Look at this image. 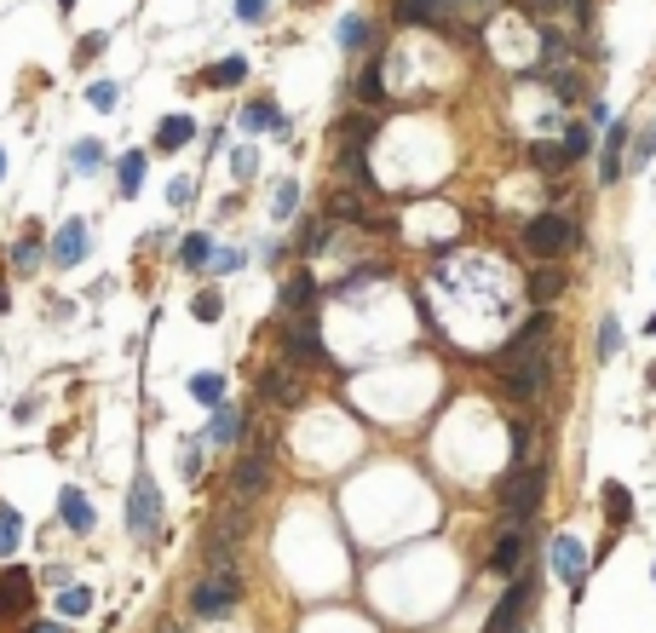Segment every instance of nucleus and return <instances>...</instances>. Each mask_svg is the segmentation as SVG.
<instances>
[{"label":"nucleus","mask_w":656,"mask_h":633,"mask_svg":"<svg viewBox=\"0 0 656 633\" xmlns=\"http://www.w3.org/2000/svg\"><path fill=\"white\" fill-rule=\"evenodd\" d=\"M553 346H536V352H518V357H495V369H501V386L513 392V398H541L547 392V380H553Z\"/></svg>","instance_id":"1"},{"label":"nucleus","mask_w":656,"mask_h":633,"mask_svg":"<svg viewBox=\"0 0 656 633\" xmlns=\"http://www.w3.org/2000/svg\"><path fill=\"white\" fill-rule=\"evenodd\" d=\"M582 242V225L570 219V213H536L530 225H524V254H536V259H559L570 254Z\"/></svg>","instance_id":"2"},{"label":"nucleus","mask_w":656,"mask_h":633,"mask_svg":"<svg viewBox=\"0 0 656 633\" xmlns=\"http://www.w3.org/2000/svg\"><path fill=\"white\" fill-rule=\"evenodd\" d=\"M541 490H547V467H541V461H524V467H513L501 478V507L524 524V518L541 507Z\"/></svg>","instance_id":"3"},{"label":"nucleus","mask_w":656,"mask_h":633,"mask_svg":"<svg viewBox=\"0 0 656 633\" xmlns=\"http://www.w3.org/2000/svg\"><path fill=\"white\" fill-rule=\"evenodd\" d=\"M127 530L133 536H156L162 530V490H156L150 472H139L133 490H127Z\"/></svg>","instance_id":"4"},{"label":"nucleus","mask_w":656,"mask_h":633,"mask_svg":"<svg viewBox=\"0 0 656 633\" xmlns=\"http://www.w3.org/2000/svg\"><path fill=\"white\" fill-rule=\"evenodd\" d=\"M236 599H242V576L219 564L208 582H196V593H190V610H196V616H225Z\"/></svg>","instance_id":"5"},{"label":"nucleus","mask_w":656,"mask_h":633,"mask_svg":"<svg viewBox=\"0 0 656 633\" xmlns=\"http://www.w3.org/2000/svg\"><path fill=\"white\" fill-rule=\"evenodd\" d=\"M536 605V570H524L507 593H501V605L490 610V622H484V633H518V622H524V610Z\"/></svg>","instance_id":"6"},{"label":"nucleus","mask_w":656,"mask_h":633,"mask_svg":"<svg viewBox=\"0 0 656 633\" xmlns=\"http://www.w3.org/2000/svg\"><path fill=\"white\" fill-rule=\"evenodd\" d=\"M628 121H610L605 139H599V185H616L622 173H628Z\"/></svg>","instance_id":"7"},{"label":"nucleus","mask_w":656,"mask_h":633,"mask_svg":"<svg viewBox=\"0 0 656 633\" xmlns=\"http://www.w3.org/2000/svg\"><path fill=\"white\" fill-rule=\"evenodd\" d=\"M282 352L294 357V363H323V334H317V323L311 317H294L288 329H282Z\"/></svg>","instance_id":"8"},{"label":"nucleus","mask_w":656,"mask_h":633,"mask_svg":"<svg viewBox=\"0 0 656 633\" xmlns=\"http://www.w3.org/2000/svg\"><path fill=\"white\" fill-rule=\"evenodd\" d=\"M553 329H559V323H553V311L541 305L536 317H524V329H518L507 346H501V357H518V352H536V346H553Z\"/></svg>","instance_id":"9"},{"label":"nucleus","mask_w":656,"mask_h":633,"mask_svg":"<svg viewBox=\"0 0 656 633\" xmlns=\"http://www.w3.org/2000/svg\"><path fill=\"white\" fill-rule=\"evenodd\" d=\"M587 564H593V559L582 553V541H576V536H553V570H559L570 587H582Z\"/></svg>","instance_id":"10"},{"label":"nucleus","mask_w":656,"mask_h":633,"mask_svg":"<svg viewBox=\"0 0 656 633\" xmlns=\"http://www.w3.org/2000/svg\"><path fill=\"white\" fill-rule=\"evenodd\" d=\"M518 564H524V530H518V518L501 530V541H495L490 553V570L495 576H518Z\"/></svg>","instance_id":"11"},{"label":"nucleus","mask_w":656,"mask_h":633,"mask_svg":"<svg viewBox=\"0 0 656 633\" xmlns=\"http://www.w3.org/2000/svg\"><path fill=\"white\" fill-rule=\"evenodd\" d=\"M524 162L536 167V173H564V167H576V156H570L564 139H536L530 150H524Z\"/></svg>","instance_id":"12"},{"label":"nucleus","mask_w":656,"mask_h":633,"mask_svg":"<svg viewBox=\"0 0 656 633\" xmlns=\"http://www.w3.org/2000/svg\"><path fill=\"white\" fill-rule=\"evenodd\" d=\"M29 605V570H0V622L24 616Z\"/></svg>","instance_id":"13"},{"label":"nucleus","mask_w":656,"mask_h":633,"mask_svg":"<svg viewBox=\"0 0 656 633\" xmlns=\"http://www.w3.org/2000/svg\"><path fill=\"white\" fill-rule=\"evenodd\" d=\"M524 294H530L536 305H553V300L564 294V271L553 265V259H547V265H536V271L524 277Z\"/></svg>","instance_id":"14"},{"label":"nucleus","mask_w":656,"mask_h":633,"mask_svg":"<svg viewBox=\"0 0 656 633\" xmlns=\"http://www.w3.org/2000/svg\"><path fill=\"white\" fill-rule=\"evenodd\" d=\"M58 513H64V524H70L75 536H87V530H93V524H98L93 501H87V495L75 490V484H70V490H64V495H58Z\"/></svg>","instance_id":"15"},{"label":"nucleus","mask_w":656,"mask_h":633,"mask_svg":"<svg viewBox=\"0 0 656 633\" xmlns=\"http://www.w3.org/2000/svg\"><path fill=\"white\" fill-rule=\"evenodd\" d=\"M52 265H75V259L87 254V225H81V219H70V225H64V231L52 236Z\"/></svg>","instance_id":"16"},{"label":"nucleus","mask_w":656,"mask_h":633,"mask_svg":"<svg viewBox=\"0 0 656 633\" xmlns=\"http://www.w3.org/2000/svg\"><path fill=\"white\" fill-rule=\"evenodd\" d=\"M265 478H271V455H265V449H248V455H242V467H236V490L259 495V490H265Z\"/></svg>","instance_id":"17"},{"label":"nucleus","mask_w":656,"mask_h":633,"mask_svg":"<svg viewBox=\"0 0 656 633\" xmlns=\"http://www.w3.org/2000/svg\"><path fill=\"white\" fill-rule=\"evenodd\" d=\"M311 305H317V277L294 271V277L282 282V311H311Z\"/></svg>","instance_id":"18"},{"label":"nucleus","mask_w":656,"mask_h":633,"mask_svg":"<svg viewBox=\"0 0 656 633\" xmlns=\"http://www.w3.org/2000/svg\"><path fill=\"white\" fill-rule=\"evenodd\" d=\"M259 392H265V398H271V403H282V409H294V403L305 398V386H300V380H294V369H271V375H265V386H259Z\"/></svg>","instance_id":"19"},{"label":"nucleus","mask_w":656,"mask_h":633,"mask_svg":"<svg viewBox=\"0 0 656 633\" xmlns=\"http://www.w3.org/2000/svg\"><path fill=\"white\" fill-rule=\"evenodd\" d=\"M357 104H369V110L386 104V64L380 58H369V70L357 75Z\"/></svg>","instance_id":"20"},{"label":"nucleus","mask_w":656,"mask_h":633,"mask_svg":"<svg viewBox=\"0 0 656 633\" xmlns=\"http://www.w3.org/2000/svg\"><path fill=\"white\" fill-rule=\"evenodd\" d=\"M190 139H196V121L190 116H162V127H156V150H185Z\"/></svg>","instance_id":"21"},{"label":"nucleus","mask_w":656,"mask_h":633,"mask_svg":"<svg viewBox=\"0 0 656 633\" xmlns=\"http://www.w3.org/2000/svg\"><path fill=\"white\" fill-rule=\"evenodd\" d=\"M236 438H242V415H236V409H225V403H213V421H208V444H236Z\"/></svg>","instance_id":"22"},{"label":"nucleus","mask_w":656,"mask_h":633,"mask_svg":"<svg viewBox=\"0 0 656 633\" xmlns=\"http://www.w3.org/2000/svg\"><path fill=\"white\" fill-rule=\"evenodd\" d=\"M605 518H610V530H622L633 518V495H628V484H605Z\"/></svg>","instance_id":"23"},{"label":"nucleus","mask_w":656,"mask_h":633,"mask_svg":"<svg viewBox=\"0 0 656 633\" xmlns=\"http://www.w3.org/2000/svg\"><path fill=\"white\" fill-rule=\"evenodd\" d=\"M116 185H121V196H139V185H144V150H133V156H121V162H116Z\"/></svg>","instance_id":"24"},{"label":"nucleus","mask_w":656,"mask_h":633,"mask_svg":"<svg viewBox=\"0 0 656 633\" xmlns=\"http://www.w3.org/2000/svg\"><path fill=\"white\" fill-rule=\"evenodd\" d=\"M559 139L570 144V156H576V162H587V156L599 150V144H593V121H570V127H564Z\"/></svg>","instance_id":"25"},{"label":"nucleus","mask_w":656,"mask_h":633,"mask_svg":"<svg viewBox=\"0 0 656 633\" xmlns=\"http://www.w3.org/2000/svg\"><path fill=\"white\" fill-rule=\"evenodd\" d=\"M651 156H656V121L645 127V133H633V139H628V173L651 167Z\"/></svg>","instance_id":"26"},{"label":"nucleus","mask_w":656,"mask_h":633,"mask_svg":"<svg viewBox=\"0 0 656 633\" xmlns=\"http://www.w3.org/2000/svg\"><path fill=\"white\" fill-rule=\"evenodd\" d=\"M242 127H248V133H265V127H282V110H277V104H265V98H254V104L242 110Z\"/></svg>","instance_id":"27"},{"label":"nucleus","mask_w":656,"mask_h":633,"mask_svg":"<svg viewBox=\"0 0 656 633\" xmlns=\"http://www.w3.org/2000/svg\"><path fill=\"white\" fill-rule=\"evenodd\" d=\"M294 248H300V254H323V248H328V219H305Z\"/></svg>","instance_id":"28"},{"label":"nucleus","mask_w":656,"mask_h":633,"mask_svg":"<svg viewBox=\"0 0 656 633\" xmlns=\"http://www.w3.org/2000/svg\"><path fill=\"white\" fill-rule=\"evenodd\" d=\"M179 259H185L190 271H202V265L213 259V242H208L202 231H190V236H185V248H179Z\"/></svg>","instance_id":"29"},{"label":"nucleus","mask_w":656,"mask_h":633,"mask_svg":"<svg viewBox=\"0 0 656 633\" xmlns=\"http://www.w3.org/2000/svg\"><path fill=\"white\" fill-rule=\"evenodd\" d=\"M190 398L196 403H225V375H196L190 380Z\"/></svg>","instance_id":"30"},{"label":"nucleus","mask_w":656,"mask_h":633,"mask_svg":"<svg viewBox=\"0 0 656 633\" xmlns=\"http://www.w3.org/2000/svg\"><path fill=\"white\" fill-rule=\"evenodd\" d=\"M70 162L81 167V173H98V167H104V144H98V139H81V144L70 150Z\"/></svg>","instance_id":"31"},{"label":"nucleus","mask_w":656,"mask_h":633,"mask_svg":"<svg viewBox=\"0 0 656 633\" xmlns=\"http://www.w3.org/2000/svg\"><path fill=\"white\" fill-rule=\"evenodd\" d=\"M369 35H375V29H369V18H340V47H346V52H357Z\"/></svg>","instance_id":"32"},{"label":"nucleus","mask_w":656,"mask_h":633,"mask_svg":"<svg viewBox=\"0 0 656 633\" xmlns=\"http://www.w3.org/2000/svg\"><path fill=\"white\" fill-rule=\"evenodd\" d=\"M58 610H64V616H87V610H93V593H87V587H64V593H58Z\"/></svg>","instance_id":"33"},{"label":"nucleus","mask_w":656,"mask_h":633,"mask_svg":"<svg viewBox=\"0 0 656 633\" xmlns=\"http://www.w3.org/2000/svg\"><path fill=\"white\" fill-rule=\"evenodd\" d=\"M242 75H248V64H242V58H225V64H213V70H208V81H213V87H236Z\"/></svg>","instance_id":"34"},{"label":"nucleus","mask_w":656,"mask_h":633,"mask_svg":"<svg viewBox=\"0 0 656 633\" xmlns=\"http://www.w3.org/2000/svg\"><path fill=\"white\" fill-rule=\"evenodd\" d=\"M35 259H41V231H24V242L12 248V265H18V271H29Z\"/></svg>","instance_id":"35"},{"label":"nucleus","mask_w":656,"mask_h":633,"mask_svg":"<svg viewBox=\"0 0 656 633\" xmlns=\"http://www.w3.org/2000/svg\"><path fill=\"white\" fill-rule=\"evenodd\" d=\"M87 104H93V110H116V104H121L116 81H93V87H87Z\"/></svg>","instance_id":"36"},{"label":"nucleus","mask_w":656,"mask_h":633,"mask_svg":"<svg viewBox=\"0 0 656 633\" xmlns=\"http://www.w3.org/2000/svg\"><path fill=\"white\" fill-rule=\"evenodd\" d=\"M18 530H24L18 513H12V507H0V553H12V547H18Z\"/></svg>","instance_id":"37"},{"label":"nucleus","mask_w":656,"mask_h":633,"mask_svg":"<svg viewBox=\"0 0 656 633\" xmlns=\"http://www.w3.org/2000/svg\"><path fill=\"white\" fill-rule=\"evenodd\" d=\"M616 352H622V323L605 317V329H599V357H616Z\"/></svg>","instance_id":"38"},{"label":"nucleus","mask_w":656,"mask_h":633,"mask_svg":"<svg viewBox=\"0 0 656 633\" xmlns=\"http://www.w3.org/2000/svg\"><path fill=\"white\" fill-rule=\"evenodd\" d=\"M294 208H300V185H277V202H271V213H277V219H288Z\"/></svg>","instance_id":"39"},{"label":"nucleus","mask_w":656,"mask_h":633,"mask_svg":"<svg viewBox=\"0 0 656 633\" xmlns=\"http://www.w3.org/2000/svg\"><path fill=\"white\" fill-rule=\"evenodd\" d=\"M265 12H271V0H236V18L242 24H265Z\"/></svg>","instance_id":"40"},{"label":"nucleus","mask_w":656,"mask_h":633,"mask_svg":"<svg viewBox=\"0 0 656 633\" xmlns=\"http://www.w3.org/2000/svg\"><path fill=\"white\" fill-rule=\"evenodd\" d=\"M190 311H196V317H202V323H213V317H219V294H196V300H190Z\"/></svg>","instance_id":"41"},{"label":"nucleus","mask_w":656,"mask_h":633,"mask_svg":"<svg viewBox=\"0 0 656 633\" xmlns=\"http://www.w3.org/2000/svg\"><path fill=\"white\" fill-rule=\"evenodd\" d=\"M213 271H219V277H225V271H236V265H242V254H236V248H213V259H208Z\"/></svg>","instance_id":"42"},{"label":"nucleus","mask_w":656,"mask_h":633,"mask_svg":"<svg viewBox=\"0 0 656 633\" xmlns=\"http://www.w3.org/2000/svg\"><path fill=\"white\" fill-rule=\"evenodd\" d=\"M587 121H593V127H610V104H605L599 93L587 98Z\"/></svg>","instance_id":"43"},{"label":"nucleus","mask_w":656,"mask_h":633,"mask_svg":"<svg viewBox=\"0 0 656 633\" xmlns=\"http://www.w3.org/2000/svg\"><path fill=\"white\" fill-rule=\"evenodd\" d=\"M98 52H104V35H87V41L75 47V64H87V58H98Z\"/></svg>","instance_id":"44"},{"label":"nucleus","mask_w":656,"mask_h":633,"mask_svg":"<svg viewBox=\"0 0 656 633\" xmlns=\"http://www.w3.org/2000/svg\"><path fill=\"white\" fill-rule=\"evenodd\" d=\"M236 179H254V150H248V144H242V150H236Z\"/></svg>","instance_id":"45"},{"label":"nucleus","mask_w":656,"mask_h":633,"mask_svg":"<svg viewBox=\"0 0 656 633\" xmlns=\"http://www.w3.org/2000/svg\"><path fill=\"white\" fill-rule=\"evenodd\" d=\"M167 202H173V208H185V202H190V179H173V185H167Z\"/></svg>","instance_id":"46"},{"label":"nucleus","mask_w":656,"mask_h":633,"mask_svg":"<svg viewBox=\"0 0 656 633\" xmlns=\"http://www.w3.org/2000/svg\"><path fill=\"white\" fill-rule=\"evenodd\" d=\"M29 633H64V628H52V622H35V628H29Z\"/></svg>","instance_id":"47"},{"label":"nucleus","mask_w":656,"mask_h":633,"mask_svg":"<svg viewBox=\"0 0 656 633\" xmlns=\"http://www.w3.org/2000/svg\"><path fill=\"white\" fill-rule=\"evenodd\" d=\"M645 334H656V311H651V323H645Z\"/></svg>","instance_id":"48"},{"label":"nucleus","mask_w":656,"mask_h":633,"mask_svg":"<svg viewBox=\"0 0 656 633\" xmlns=\"http://www.w3.org/2000/svg\"><path fill=\"white\" fill-rule=\"evenodd\" d=\"M156 633H179V628H173V622H162V628H156Z\"/></svg>","instance_id":"49"},{"label":"nucleus","mask_w":656,"mask_h":633,"mask_svg":"<svg viewBox=\"0 0 656 633\" xmlns=\"http://www.w3.org/2000/svg\"><path fill=\"white\" fill-rule=\"evenodd\" d=\"M70 6H75V0H58V12H70Z\"/></svg>","instance_id":"50"},{"label":"nucleus","mask_w":656,"mask_h":633,"mask_svg":"<svg viewBox=\"0 0 656 633\" xmlns=\"http://www.w3.org/2000/svg\"><path fill=\"white\" fill-rule=\"evenodd\" d=\"M0 173H6V150H0Z\"/></svg>","instance_id":"51"}]
</instances>
